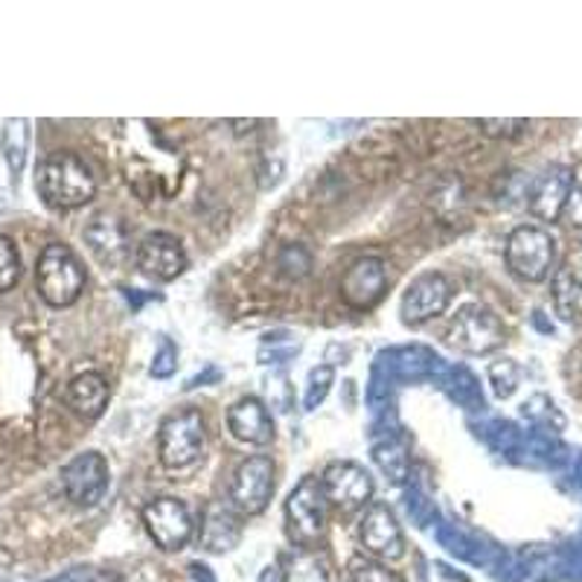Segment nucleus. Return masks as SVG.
<instances>
[{"mask_svg":"<svg viewBox=\"0 0 582 582\" xmlns=\"http://www.w3.org/2000/svg\"><path fill=\"white\" fill-rule=\"evenodd\" d=\"M38 193L50 207L59 210H76L97 195V178L88 163L71 151H59L38 167L36 175Z\"/></svg>","mask_w":582,"mask_h":582,"instance_id":"1","label":"nucleus"},{"mask_svg":"<svg viewBox=\"0 0 582 582\" xmlns=\"http://www.w3.org/2000/svg\"><path fill=\"white\" fill-rule=\"evenodd\" d=\"M36 286L45 303L56 310H64L80 301L82 289H85V271L71 247L53 242L41 251L36 265Z\"/></svg>","mask_w":582,"mask_h":582,"instance_id":"2","label":"nucleus"},{"mask_svg":"<svg viewBox=\"0 0 582 582\" xmlns=\"http://www.w3.org/2000/svg\"><path fill=\"white\" fill-rule=\"evenodd\" d=\"M507 265L516 277L528 282H542L554 271L556 242L538 225H521L507 237Z\"/></svg>","mask_w":582,"mask_h":582,"instance_id":"3","label":"nucleus"},{"mask_svg":"<svg viewBox=\"0 0 582 582\" xmlns=\"http://www.w3.org/2000/svg\"><path fill=\"white\" fill-rule=\"evenodd\" d=\"M160 463L167 469H186L198 463L204 451V420L198 411H181L160 425Z\"/></svg>","mask_w":582,"mask_h":582,"instance_id":"4","label":"nucleus"},{"mask_svg":"<svg viewBox=\"0 0 582 582\" xmlns=\"http://www.w3.org/2000/svg\"><path fill=\"white\" fill-rule=\"evenodd\" d=\"M504 338H507V332H504L501 318L493 310L481 306V303L463 306L449 327L451 344L472 355L493 353V350H498L504 344Z\"/></svg>","mask_w":582,"mask_h":582,"instance_id":"5","label":"nucleus"},{"mask_svg":"<svg viewBox=\"0 0 582 582\" xmlns=\"http://www.w3.org/2000/svg\"><path fill=\"white\" fill-rule=\"evenodd\" d=\"M286 519H289L291 538L301 547L312 545L324 533L327 524V495L315 477L301 481V486L289 495L286 501Z\"/></svg>","mask_w":582,"mask_h":582,"instance_id":"6","label":"nucleus"},{"mask_svg":"<svg viewBox=\"0 0 582 582\" xmlns=\"http://www.w3.org/2000/svg\"><path fill=\"white\" fill-rule=\"evenodd\" d=\"M274 495V463L265 454H254L239 463L230 484V507L242 516H256L268 507Z\"/></svg>","mask_w":582,"mask_h":582,"instance_id":"7","label":"nucleus"},{"mask_svg":"<svg viewBox=\"0 0 582 582\" xmlns=\"http://www.w3.org/2000/svg\"><path fill=\"white\" fill-rule=\"evenodd\" d=\"M143 524L160 550H181L193 538V516L178 498H155L146 504Z\"/></svg>","mask_w":582,"mask_h":582,"instance_id":"8","label":"nucleus"},{"mask_svg":"<svg viewBox=\"0 0 582 582\" xmlns=\"http://www.w3.org/2000/svg\"><path fill=\"white\" fill-rule=\"evenodd\" d=\"M64 493L76 507H94L108 493V463L99 451H85L62 469Z\"/></svg>","mask_w":582,"mask_h":582,"instance_id":"9","label":"nucleus"},{"mask_svg":"<svg viewBox=\"0 0 582 582\" xmlns=\"http://www.w3.org/2000/svg\"><path fill=\"white\" fill-rule=\"evenodd\" d=\"M359 538H362L364 550L376 559H402L405 556L402 528L385 504H367V510L359 521Z\"/></svg>","mask_w":582,"mask_h":582,"instance_id":"10","label":"nucleus"},{"mask_svg":"<svg viewBox=\"0 0 582 582\" xmlns=\"http://www.w3.org/2000/svg\"><path fill=\"white\" fill-rule=\"evenodd\" d=\"M320 486H324L327 504H336L341 510H359L373 498L371 472L350 460L332 463L320 477Z\"/></svg>","mask_w":582,"mask_h":582,"instance_id":"11","label":"nucleus"},{"mask_svg":"<svg viewBox=\"0 0 582 582\" xmlns=\"http://www.w3.org/2000/svg\"><path fill=\"white\" fill-rule=\"evenodd\" d=\"M388 289V265L379 256H364L359 263L347 268L341 277V298L353 310H371L381 301V294Z\"/></svg>","mask_w":582,"mask_h":582,"instance_id":"12","label":"nucleus"},{"mask_svg":"<svg viewBox=\"0 0 582 582\" xmlns=\"http://www.w3.org/2000/svg\"><path fill=\"white\" fill-rule=\"evenodd\" d=\"M451 301V286L442 274H423L408 286L402 298V320L405 324H425L446 312Z\"/></svg>","mask_w":582,"mask_h":582,"instance_id":"13","label":"nucleus"},{"mask_svg":"<svg viewBox=\"0 0 582 582\" xmlns=\"http://www.w3.org/2000/svg\"><path fill=\"white\" fill-rule=\"evenodd\" d=\"M137 265L155 280H175L186 271V251L172 233H149L137 247Z\"/></svg>","mask_w":582,"mask_h":582,"instance_id":"14","label":"nucleus"},{"mask_svg":"<svg viewBox=\"0 0 582 582\" xmlns=\"http://www.w3.org/2000/svg\"><path fill=\"white\" fill-rule=\"evenodd\" d=\"M573 186H577V181H573V172L568 167L545 169L530 190V213L542 221L562 219Z\"/></svg>","mask_w":582,"mask_h":582,"instance_id":"15","label":"nucleus"},{"mask_svg":"<svg viewBox=\"0 0 582 582\" xmlns=\"http://www.w3.org/2000/svg\"><path fill=\"white\" fill-rule=\"evenodd\" d=\"M228 428L237 440L251 442V446H265L274 440V420L256 397L239 399L237 405L230 408Z\"/></svg>","mask_w":582,"mask_h":582,"instance_id":"16","label":"nucleus"},{"mask_svg":"<svg viewBox=\"0 0 582 582\" xmlns=\"http://www.w3.org/2000/svg\"><path fill=\"white\" fill-rule=\"evenodd\" d=\"M239 538H242V524H239V516L233 512V507L219 501L210 504L207 512H204L202 545L210 554H228L239 545Z\"/></svg>","mask_w":582,"mask_h":582,"instance_id":"17","label":"nucleus"},{"mask_svg":"<svg viewBox=\"0 0 582 582\" xmlns=\"http://www.w3.org/2000/svg\"><path fill=\"white\" fill-rule=\"evenodd\" d=\"M85 242L90 245L94 256L106 265H120L125 259V230L114 216H97L85 228Z\"/></svg>","mask_w":582,"mask_h":582,"instance_id":"18","label":"nucleus"},{"mask_svg":"<svg viewBox=\"0 0 582 582\" xmlns=\"http://www.w3.org/2000/svg\"><path fill=\"white\" fill-rule=\"evenodd\" d=\"M68 402L85 420H97L108 405V381L99 373H80L68 385Z\"/></svg>","mask_w":582,"mask_h":582,"instance_id":"19","label":"nucleus"},{"mask_svg":"<svg viewBox=\"0 0 582 582\" xmlns=\"http://www.w3.org/2000/svg\"><path fill=\"white\" fill-rule=\"evenodd\" d=\"M280 577L282 582H329V565L318 550L298 545L282 556Z\"/></svg>","mask_w":582,"mask_h":582,"instance_id":"20","label":"nucleus"},{"mask_svg":"<svg viewBox=\"0 0 582 582\" xmlns=\"http://www.w3.org/2000/svg\"><path fill=\"white\" fill-rule=\"evenodd\" d=\"M27 120H7L3 123V155H7V163L19 175L24 169V160H27L29 149V129Z\"/></svg>","mask_w":582,"mask_h":582,"instance_id":"21","label":"nucleus"},{"mask_svg":"<svg viewBox=\"0 0 582 582\" xmlns=\"http://www.w3.org/2000/svg\"><path fill=\"white\" fill-rule=\"evenodd\" d=\"M580 289L582 282H577L571 268L568 265L559 268V274L554 277V301L562 318H573V310H577V301H580Z\"/></svg>","mask_w":582,"mask_h":582,"instance_id":"22","label":"nucleus"},{"mask_svg":"<svg viewBox=\"0 0 582 582\" xmlns=\"http://www.w3.org/2000/svg\"><path fill=\"white\" fill-rule=\"evenodd\" d=\"M350 582H405L397 571H390L388 565L379 559H364L355 556L350 562Z\"/></svg>","mask_w":582,"mask_h":582,"instance_id":"23","label":"nucleus"},{"mask_svg":"<svg viewBox=\"0 0 582 582\" xmlns=\"http://www.w3.org/2000/svg\"><path fill=\"white\" fill-rule=\"evenodd\" d=\"M21 280V254L10 237H0V291L15 289Z\"/></svg>","mask_w":582,"mask_h":582,"instance_id":"24","label":"nucleus"},{"mask_svg":"<svg viewBox=\"0 0 582 582\" xmlns=\"http://www.w3.org/2000/svg\"><path fill=\"white\" fill-rule=\"evenodd\" d=\"M519 379H521V373L519 367L512 362H495L493 367H489V381H493V390H495V397H512L516 393V388H519Z\"/></svg>","mask_w":582,"mask_h":582,"instance_id":"25","label":"nucleus"},{"mask_svg":"<svg viewBox=\"0 0 582 582\" xmlns=\"http://www.w3.org/2000/svg\"><path fill=\"white\" fill-rule=\"evenodd\" d=\"M332 379H336V373H332L329 364H320V367H315V371L310 373V390H306V399H303L306 411H315V408L327 399Z\"/></svg>","mask_w":582,"mask_h":582,"instance_id":"26","label":"nucleus"},{"mask_svg":"<svg viewBox=\"0 0 582 582\" xmlns=\"http://www.w3.org/2000/svg\"><path fill=\"white\" fill-rule=\"evenodd\" d=\"M280 268L286 277H291V280H301V277H306L312 268L310 251L301 245H289L280 254Z\"/></svg>","mask_w":582,"mask_h":582,"instance_id":"27","label":"nucleus"},{"mask_svg":"<svg viewBox=\"0 0 582 582\" xmlns=\"http://www.w3.org/2000/svg\"><path fill=\"white\" fill-rule=\"evenodd\" d=\"M120 582H167V571L151 559H137L120 573Z\"/></svg>","mask_w":582,"mask_h":582,"instance_id":"28","label":"nucleus"},{"mask_svg":"<svg viewBox=\"0 0 582 582\" xmlns=\"http://www.w3.org/2000/svg\"><path fill=\"white\" fill-rule=\"evenodd\" d=\"M481 125V132L486 137H516L528 129V120H521V117H507V120H475Z\"/></svg>","mask_w":582,"mask_h":582,"instance_id":"29","label":"nucleus"},{"mask_svg":"<svg viewBox=\"0 0 582 582\" xmlns=\"http://www.w3.org/2000/svg\"><path fill=\"white\" fill-rule=\"evenodd\" d=\"M178 367V350L175 344L163 338V344H160V353L155 355V364H151V376L155 379H169Z\"/></svg>","mask_w":582,"mask_h":582,"instance_id":"30","label":"nucleus"},{"mask_svg":"<svg viewBox=\"0 0 582 582\" xmlns=\"http://www.w3.org/2000/svg\"><path fill=\"white\" fill-rule=\"evenodd\" d=\"M562 216L568 219V225H571L573 233H577V237H582V184L573 186V193H571V198H568V207H565Z\"/></svg>","mask_w":582,"mask_h":582,"instance_id":"31","label":"nucleus"},{"mask_svg":"<svg viewBox=\"0 0 582 582\" xmlns=\"http://www.w3.org/2000/svg\"><path fill=\"white\" fill-rule=\"evenodd\" d=\"M259 582H282L280 568H265V571L259 573Z\"/></svg>","mask_w":582,"mask_h":582,"instance_id":"32","label":"nucleus"},{"mask_svg":"<svg viewBox=\"0 0 582 582\" xmlns=\"http://www.w3.org/2000/svg\"><path fill=\"white\" fill-rule=\"evenodd\" d=\"M53 582H73V573L71 577H62V580H53Z\"/></svg>","mask_w":582,"mask_h":582,"instance_id":"33","label":"nucleus"}]
</instances>
